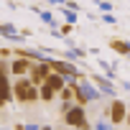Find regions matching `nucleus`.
<instances>
[{
	"label": "nucleus",
	"mask_w": 130,
	"mask_h": 130,
	"mask_svg": "<svg viewBox=\"0 0 130 130\" xmlns=\"http://www.w3.org/2000/svg\"><path fill=\"white\" fill-rule=\"evenodd\" d=\"M125 125H127V127H130V110H127V120H125Z\"/></svg>",
	"instance_id": "f8f14e48"
},
{
	"label": "nucleus",
	"mask_w": 130,
	"mask_h": 130,
	"mask_svg": "<svg viewBox=\"0 0 130 130\" xmlns=\"http://www.w3.org/2000/svg\"><path fill=\"white\" fill-rule=\"evenodd\" d=\"M51 72H54V69H51V64H48V56H46V59H41V61H33V67H31L28 77H31V82H33V84H38V87H41Z\"/></svg>",
	"instance_id": "20e7f679"
},
{
	"label": "nucleus",
	"mask_w": 130,
	"mask_h": 130,
	"mask_svg": "<svg viewBox=\"0 0 130 130\" xmlns=\"http://www.w3.org/2000/svg\"><path fill=\"white\" fill-rule=\"evenodd\" d=\"M54 100H59V92L51 89L48 84H41V102H43V105H51Z\"/></svg>",
	"instance_id": "0eeeda50"
},
{
	"label": "nucleus",
	"mask_w": 130,
	"mask_h": 130,
	"mask_svg": "<svg viewBox=\"0 0 130 130\" xmlns=\"http://www.w3.org/2000/svg\"><path fill=\"white\" fill-rule=\"evenodd\" d=\"M13 92H15V102L21 107H31L36 102H41V87L31 82V77H13Z\"/></svg>",
	"instance_id": "f257e3e1"
},
{
	"label": "nucleus",
	"mask_w": 130,
	"mask_h": 130,
	"mask_svg": "<svg viewBox=\"0 0 130 130\" xmlns=\"http://www.w3.org/2000/svg\"><path fill=\"white\" fill-rule=\"evenodd\" d=\"M31 67H33V59H28V56H13V61H10V74H13V77H26V74L31 72Z\"/></svg>",
	"instance_id": "39448f33"
},
{
	"label": "nucleus",
	"mask_w": 130,
	"mask_h": 130,
	"mask_svg": "<svg viewBox=\"0 0 130 130\" xmlns=\"http://www.w3.org/2000/svg\"><path fill=\"white\" fill-rule=\"evenodd\" d=\"M107 46H110L117 56H130V41H125V38L112 36V38H107Z\"/></svg>",
	"instance_id": "423d86ee"
},
{
	"label": "nucleus",
	"mask_w": 130,
	"mask_h": 130,
	"mask_svg": "<svg viewBox=\"0 0 130 130\" xmlns=\"http://www.w3.org/2000/svg\"><path fill=\"white\" fill-rule=\"evenodd\" d=\"M0 54H3V59H13V48H10V46H3Z\"/></svg>",
	"instance_id": "9d476101"
},
{
	"label": "nucleus",
	"mask_w": 130,
	"mask_h": 130,
	"mask_svg": "<svg viewBox=\"0 0 130 130\" xmlns=\"http://www.w3.org/2000/svg\"><path fill=\"white\" fill-rule=\"evenodd\" d=\"M61 122L69 125V127H82V130L92 127V122L87 117V105H74L67 112H61Z\"/></svg>",
	"instance_id": "f03ea898"
},
{
	"label": "nucleus",
	"mask_w": 130,
	"mask_h": 130,
	"mask_svg": "<svg viewBox=\"0 0 130 130\" xmlns=\"http://www.w3.org/2000/svg\"><path fill=\"white\" fill-rule=\"evenodd\" d=\"M127 110H130V105H127L125 100L112 97L110 105H107V117H110V122H112V125H125V120H127Z\"/></svg>",
	"instance_id": "7ed1b4c3"
},
{
	"label": "nucleus",
	"mask_w": 130,
	"mask_h": 130,
	"mask_svg": "<svg viewBox=\"0 0 130 130\" xmlns=\"http://www.w3.org/2000/svg\"><path fill=\"white\" fill-rule=\"evenodd\" d=\"M89 79L94 82V87H100L105 94H112V84L107 82V79H102V77H97V74H89Z\"/></svg>",
	"instance_id": "6e6552de"
},
{
	"label": "nucleus",
	"mask_w": 130,
	"mask_h": 130,
	"mask_svg": "<svg viewBox=\"0 0 130 130\" xmlns=\"http://www.w3.org/2000/svg\"><path fill=\"white\" fill-rule=\"evenodd\" d=\"M72 33H74V23L72 21H67V23L59 26V36H72Z\"/></svg>",
	"instance_id": "1a4fd4ad"
},
{
	"label": "nucleus",
	"mask_w": 130,
	"mask_h": 130,
	"mask_svg": "<svg viewBox=\"0 0 130 130\" xmlns=\"http://www.w3.org/2000/svg\"><path fill=\"white\" fill-rule=\"evenodd\" d=\"M97 5H100V10H105V13H110V10H112V5H110V3H105V0H100Z\"/></svg>",
	"instance_id": "9b49d317"
}]
</instances>
